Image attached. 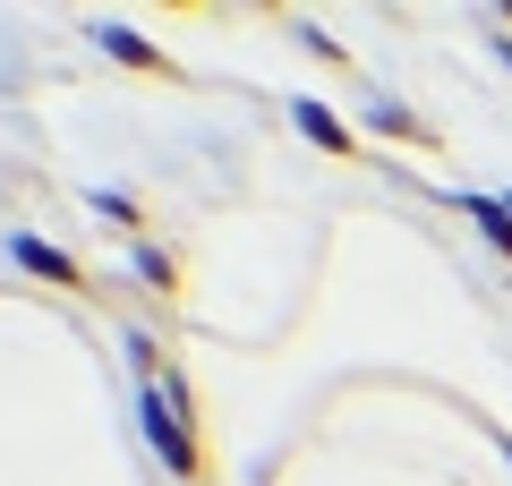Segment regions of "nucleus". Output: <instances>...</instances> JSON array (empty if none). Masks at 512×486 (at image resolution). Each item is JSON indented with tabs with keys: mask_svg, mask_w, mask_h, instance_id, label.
Instances as JSON below:
<instances>
[{
	"mask_svg": "<svg viewBox=\"0 0 512 486\" xmlns=\"http://www.w3.org/2000/svg\"><path fill=\"white\" fill-rule=\"evenodd\" d=\"M9 256H18L26 273H43V282H60V290H86V265H77L69 248H52V239H35V231L9 239Z\"/></svg>",
	"mask_w": 512,
	"mask_h": 486,
	"instance_id": "2",
	"label": "nucleus"
},
{
	"mask_svg": "<svg viewBox=\"0 0 512 486\" xmlns=\"http://www.w3.org/2000/svg\"><path fill=\"white\" fill-rule=\"evenodd\" d=\"M137 350V418H146V444L171 478H205V435H197V401H188V376L154 359V342H128Z\"/></svg>",
	"mask_w": 512,
	"mask_h": 486,
	"instance_id": "1",
	"label": "nucleus"
},
{
	"mask_svg": "<svg viewBox=\"0 0 512 486\" xmlns=\"http://www.w3.org/2000/svg\"><path fill=\"white\" fill-rule=\"evenodd\" d=\"M94 214H111V222H137V197H120V188H94Z\"/></svg>",
	"mask_w": 512,
	"mask_h": 486,
	"instance_id": "8",
	"label": "nucleus"
},
{
	"mask_svg": "<svg viewBox=\"0 0 512 486\" xmlns=\"http://www.w3.org/2000/svg\"><path fill=\"white\" fill-rule=\"evenodd\" d=\"M291 120H299V137H308V145H325V154H350V128L333 120V103H291Z\"/></svg>",
	"mask_w": 512,
	"mask_h": 486,
	"instance_id": "4",
	"label": "nucleus"
},
{
	"mask_svg": "<svg viewBox=\"0 0 512 486\" xmlns=\"http://www.w3.org/2000/svg\"><path fill=\"white\" fill-rule=\"evenodd\" d=\"M461 214L487 231V248H504V256H512V205H504V197H461Z\"/></svg>",
	"mask_w": 512,
	"mask_h": 486,
	"instance_id": "5",
	"label": "nucleus"
},
{
	"mask_svg": "<svg viewBox=\"0 0 512 486\" xmlns=\"http://www.w3.org/2000/svg\"><path fill=\"white\" fill-rule=\"evenodd\" d=\"M94 43H103V52L120 60V69H146V77H180V69H171V52H154V43L137 35V26H94Z\"/></svg>",
	"mask_w": 512,
	"mask_h": 486,
	"instance_id": "3",
	"label": "nucleus"
},
{
	"mask_svg": "<svg viewBox=\"0 0 512 486\" xmlns=\"http://www.w3.org/2000/svg\"><path fill=\"white\" fill-rule=\"evenodd\" d=\"M376 128H384V137H410V145H427V128H419V120H410V111H402V103H376Z\"/></svg>",
	"mask_w": 512,
	"mask_h": 486,
	"instance_id": "7",
	"label": "nucleus"
},
{
	"mask_svg": "<svg viewBox=\"0 0 512 486\" xmlns=\"http://www.w3.org/2000/svg\"><path fill=\"white\" fill-rule=\"evenodd\" d=\"M128 256H137V273H146L154 290H180V256H171V248H154V239H137Z\"/></svg>",
	"mask_w": 512,
	"mask_h": 486,
	"instance_id": "6",
	"label": "nucleus"
},
{
	"mask_svg": "<svg viewBox=\"0 0 512 486\" xmlns=\"http://www.w3.org/2000/svg\"><path fill=\"white\" fill-rule=\"evenodd\" d=\"M504 205H512V197H504Z\"/></svg>",
	"mask_w": 512,
	"mask_h": 486,
	"instance_id": "10",
	"label": "nucleus"
},
{
	"mask_svg": "<svg viewBox=\"0 0 512 486\" xmlns=\"http://www.w3.org/2000/svg\"><path fill=\"white\" fill-rule=\"evenodd\" d=\"M504 60H512V43H504Z\"/></svg>",
	"mask_w": 512,
	"mask_h": 486,
	"instance_id": "9",
	"label": "nucleus"
}]
</instances>
